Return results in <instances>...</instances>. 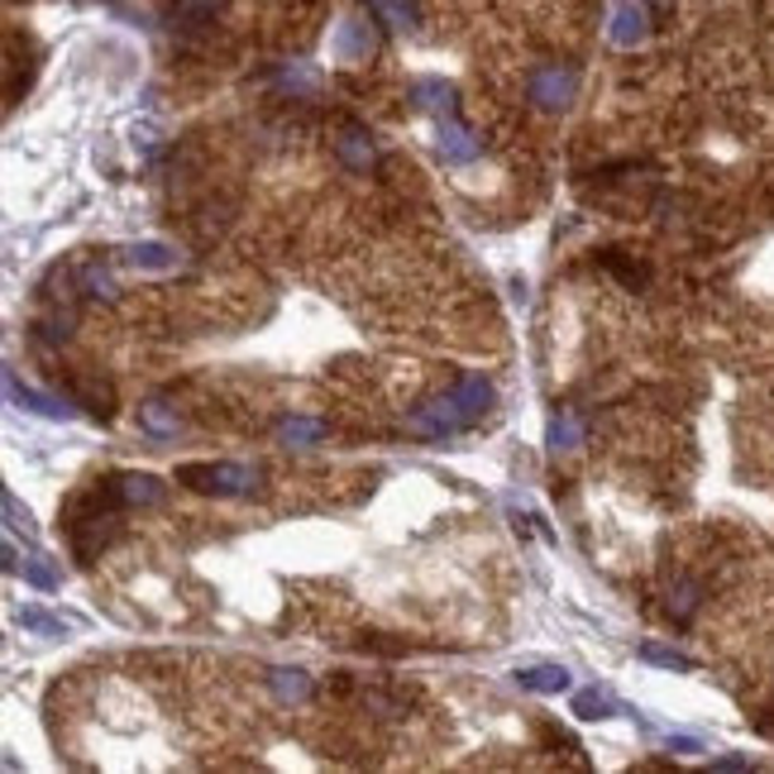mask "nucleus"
<instances>
[{
    "label": "nucleus",
    "instance_id": "obj_1",
    "mask_svg": "<svg viewBox=\"0 0 774 774\" xmlns=\"http://www.w3.org/2000/svg\"><path fill=\"white\" fill-rule=\"evenodd\" d=\"M172 479L182 487H192V493H206V497H249L258 487V469H249V464H178Z\"/></svg>",
    "mask_w": 774,
    "mask_h": 774
},
{
    "label": "nucleus",
    "instance_id": "obj_2",
    "mask_svg": "<svg viewBox=\"0 0 774 774\" xmlns=\"http://www.w3.org/2000/svg\"><path fill=\"white\" fill-rule=\"evenodd\" d=\"M526 96H530V106L545 110V115L569 110L573 96H579V67H569V63H540L536 72H530V82H526Z\"/></svg>",
    "mask_w": 774,
    "mask_h": 774
},
{
    "label": "nucleus",
    "instance_id": "obj_3",
    "mask_svg": "<svg viewBox=\"0 0 774 774\" xmlns=\"http://www.w3.org/2000/svg\"><path fill=\"white\" fill-rule=\"evenodd\" d=\"M469 411L459 407V397L454 393H444V397H430L426 407H416L407 416V430H416L421 440H444V436H459V430H469Z\"/></svg>",
    "mask_w": 774,
    "mask_h": 774
},
{
    "label": "nucleus",
    "instance_id": "obj_4",
    "mask_svg": "<svg viewBox=\"0 0 774 774\" xmlns=\"http://www.w3.org/2000/svg\"><path fill=\"white\" fill-rule=\"evenodd\" d=\"M330 49H335L340 63H368V57L378 53V20H368V14H344L335 24V34H330Z\"/></svg>",
    "mask_w": 774,
    "mask_h": 774
},
{
    "label": "nucleus",
    "instance_id": "obj_5",
    "mask_svg": "<svg viewBox=\"0 0 774 774\" xmlns=\"http://www.w3.org/2000/svg\"><path fill=\"white\" fill-rule=\"evenodd\" d=\"M436 153L444 158V163H454V168H469L473 158L483 153V139L473 135L459 115H444L440 129H436Z\"/></svg>",
    "mask_w": 774,
    "mask_h": 774
},
{
    "label": "nucleus",
    "instance_id": "obj_6",
    "mask_svg": "<svg viewBox=\"0 0 774 774\" xmlns=\"http://www.w3.org/2000/svg\"><path fill=\"white\" fill-rule=\"evenodd\" d=\"M608 39L616 49H641V43L651 39V6H645V0H616Z\"/></svg>",
    "mask_w": 774,
    "mask_h": 774
},
{
    "label": "nucleus",
    "instance_id": "obj_7",
    "mask_svg": "<svg viewBox=\"0 0 774 774\" xmlns=\"http://www.w3.org/2000/svg\"><path fill=\"white\" fill-rule=\"evenodd\" d=\"M6 397L14 401V407L34 411V416H49V421H72V416H77V407H72L67 397L39 393V387H24L20 378H14V368H6Z\"/></svg>",
    "mask_w": 774,
    "mask_h": 774
},
{
    "label": "nucleus",
    "instance_id": "obj_8",
    "mask_svg": "<svg viewBox=\"0 0 774 774\" xmlns=\"http://www.w3.org/2000/svg\"><path fill=\"white\" fill-rule=\"evenodd\" d=\"M512 679H516V688H526V694H545V698L569 694V688H573V674L565 665H522Z\"/></svg>",
    "mask_w": 774,
    "mask_h": 774
},
{
    "label": "nucleus",
    "instance_id": "obj_9",
    "mask_svg": "<svg viewBox=\"0 0 774 774\" xmlns=\"http://www.w3.org/2000/svg\"><path fill=\"white\" fill-rule=\"evenodd\" d=\"M272 436H278V444H287V450H311V444H321L330 436V426L321 416H282Z\"/></svg>",
    "mask_w": 774,
    "mask_h": 774
},
{
    "label": "nucleus",
    "instance_id": "obj_10",
    "mask_svg": "<svg viewBox=\"0 0 774 774\" xmlns=\"http://www.w3.org/2000/svg\"><path fill=\"white\" fill-rule=\"evenodd\" d=\"M450 393L459 397V407L469 411V421H483L487 411H493V401H497V387L483 378V373H464V378H459Z\"/></svg>",
    "mask_w": 774,
    "mask_h": 774
},
{
    "label": "nucleus",
    "instance_id": "obj_11",
    "mask_svg": "<svg viewBox=\"0 0 774 774\" xmlns=\"http://www.w3.org/2000/svg\"><path fill=\"white\" fill-rule=\"evenodd\" d=\"M335 153H340V163L354 168V172H368L373 163H378V143H373V135H368V129H358V125H350L335 139Z\"/></svg>",
    "mask_w": 774,
    "mask_h": 774
},
{
    "label": "nucleus",
    "instance_id": "obj_12",
    "mask_svg": "<svg viewBox=\"0 0 774 774\" xmlns=\"http://www.w3.org/2000/svg\"><path fill=\"white\" fill-rule=\"evenodd\" d=\"M411 106L416 110H430V115H459L454 106V86L450 82H440V77H421V82H411Z\"/></svg>",
    "mask_w": 774,
    "mask_h": 774
},
{
    "label": "nucleus",
    "instance_id": "obj_13",
    "mask_svg": "<svg viewBox=\"0 0 774 774\" xmlns=\"http://www.w3.org/2000/svg\"><path fill=\"white\" fill-rule=\"evenodd\" d=\"M268 688H272V698H278V702H307V698L315 694L311 674H307V669H297V665H278V669H268Z\"/></svg>",
    "mask_w": 774,
    "mask_h": 774
},
{
    "label": "nucleus",
    "instance_id": "obj_14",
    "mask_svg": "<svg viewBox=\"0 0 774 774\" xmlns=\"http://www.w3.org/2000/svg\"><path fill=\"white\" fill-rule=\"evenodd\" d=\"M545 444H550V454H573L583 444V421L569 407H559L550 416V426H545Z\"/></svg>",
    "mask_w": 774,
    "mask_h": 774
},
{
    "label": "nucleus",
    "instance_id": "obj_15",
    "mask_svg": "<svg viewBox=\"0 0 774 774\" xmlns=\"http://www.w3.org/2000/svg\"><path fill=\"white\" fill-rule=\"evenodd\" d=\"M120 502L125 507H158V502H163V479H153V473H120Z\"/></svg>",
    "mask_w": 774,
    "mask_h": 774
},
{
    "label": "nucleus",
    "instance_id": "obj_16",
    "mask_svg": "<svg viewBox=\"0 0 774 774\" xmlns=\"http://www.w3.org/2000/svg\"><path fill=\"white\" fill-rule=\"evenodd\" d=\"M139 426L149 430L153 440H172L182 430V421H178V407H168L163 397H149V401H139Z\"/></svg>",
    "mask_w": 774,
    "mask_h": 774
},
{
    "label": "nucleus",
    "instance_id": "obj_17",
    "mask_svg": "<svg viewBox=\"0 0 774 774\" xmlns=\"http://www.w3.org/2000/svg\"><path fill=\"white\" fill-rule=\"evenodd\" d=\"M125 264L139 272H168V268H178V254L158 239H143V244H129L125 249Z\"/></svg>",
    "mask_w": 774,
    "mask_h": 774
},
{
    "label": "nucleus",
    "instance_id": "obj_18",
    "mask_svg": "<svg viewBox=\"0 0 774 774\" xmlns=\"http://www.w3.org/2000/svg\"><path fill=\"white\" fill-rule=\"evenodd\" d=\"M573 712L583 717V722H602V717H616L622 712V702H616L608 688H579V694H573Z\"/></svg>",
    "mask_w": 774,
    "mask_h": 774
},
{
    "label": "nucleus",
    "instance_id": "obj_19",
    "mask_svg": "<svg viewBox=\"0 0 774 774\" xmlns=\"http://www.w3.org/2000/svg\"><path fill=\"white\" fill-rule=\"evenodd\" d=\"M14 626L34 631V636H63L72 622H67V616H57V612H43V608H20V612H14Z\"/></svg>",
    "mask_w": 774,
    "mask_h": 774
},
{
    "label": "nucleus",
    "instance_id": "obj_20",
    "mask_svg": "<svg viewBox=\"0 0 774 774\" xmlns=\"http://www.w3.org/2000/svg\"><path fill=\"white\" fill-rule=\"evenodd\" d=\"M278 86H282V92H292V96H315V92H321V72L307 67V63H287L278 72Z\"/></svg>",
    "mask_w": 774,
    "mask_h": 774
},
{
    "label": "nucleus",
    "instance_id": "obj_21",
    "mask_svg": "<svg viewBox=\"0 0 774 774\" xmlns=\"http://www.w3.org/2000/svg\"><path fill=\"white\" fill-rule=\"evenodd\" d=\"M24 583L29 588H39V593H57V588H63V573L53 569V559L49 555H34V559H24Z\"/></svg>",
    "mask_w": 774,
    "mask_h": 774
},
{
    "label": "nucleus",
    "instance_id": "obj_22",
    "mask_svg": "<svg viewBox=\"0 0 774 774\" xmlns=\"http://www.w3.org/2000/svg\"><path fill=\"white\" fill-rule=\"evenodd\" d=\"M373 14L387 24V29H416V6L411 0H368Z\"/></svg>",
    "mask_w": 774,
    "mask_h": 774
},
{
    "label": "nucleus",
    "instance_id": "obj_23",
    "mask_svg": "<svg viewBox=\"0 0 774 774\" xmlns=\"http://www.w3.org/2000/svg\"><path fill=\"white\" fill-rule=\"evenodd\" d=\"M641 659L645 665H659V669H674V674L694 669V659H688L684 651H669V645H641Z\"/></svg>",
    "mask_w": 774,
    "mask_h": 774
},
{
    "label": "nucleus",
    "instance_id": "obj_24",
    "mask_svg": "<svg viewBox=\"0 0 774 774\" xmlns=\"http://www.w3.org/2000/svg\"><path fill=\"white\" fill-rule=\"evenodd\" d=\"M0 507H6V522L14 526V530H24V536H34V512H29V507H20V497H14L10 493V487H6V497H0Z\"/></svg>",
    "mask_w": 774,
    "mask_h": 774
},
{
    "label": "nucleus",
    "instance_id": "obj_25",
    "mask_svg": "<svg viewBox=\"0 0 774 774\" xmlns=\"http://www.w3.org/2000/svg\"><path fill=\"white\" fill-rule=\"evenodd\" d=\"M698 593H702L698 583H679V588L669 593V612L679 616V622H688V616H694V608H698Z\"/></svg>",
    "mask_w": 774,
    "mask_h": 774
},
{
    "label": "nucleus",
    "instance_id": "obj_26",
    "mask_svg": "<svg viewBox=\"0 0 774 774\" xmlns=\"http://www.w3.org/2000/svg\"><path fill=\"white\" fill-rule=\"evenodd\" d=\"M82 287H86V297H100V301H110L115 297V278H110V272L106 268H86V278H82Z\"/></svg>",
    "mask_w": 774,
    "mask_h": 774
},
{
    "label": "nucleus",
    "instance_id": "obj_27",
    "mask_svg": "<svg viewBox=\"0 0 774 774\" xmlns=\"http://www.w3.org/2000/svg\"><path fill=\"white\" fill-rule=\"evenodd\" d=\"M221 10H225V0H178L182 20H215Z\"/></svg>",
    "mask_w": 774,
    "mask_h": 774
},
{
    "label": "nucleus",
    "instance_id": "obj_28",
    "mask_svg": "<svg viewBox=\"0 0 774 774\" xmlns=\"http://www.w3.org/2000/svg\"><path fill=\"white\" fill-rule=\"evenodd\" d=\"M665 745H669V751H679V755H698L702 751V741L684 737V731H665Z\"/></svg>",
    "mask_w": 774,
    "mask_h": 774
},
{
    "label": "nucleus",
    "instance_id": "obj_29",
    "mask_svg": "<svg viewBox=\"0 0 774 774\" xmlns=\"http://www.w3.org/2000/svg\"><path fill=\"white\" fill-rule=\"evenodd\" d=\"M712 770H751V760H745V755H717Z\"/></svg>",
    "mask_w": 774,
    "mask_h": 774
},
{
    "label": "nucleus",
    "instance_id": "obj_30",
    "mask_svg": "<svg viewBox=\"0 0 774 774\" xmlns=\"http://www.w3.org/2000/svg\"><path fill=\"white\" fill-rule=\"evenodd\" d=\"M0 555H6V573H20V550H14L10 540H6V550H0Z\"/></svg>",
    "mask_w": 774,
    "mask_h": 774
},
{
    "label": "nucleus",
    "instance_id": "obj_31",
    "mask_svg": "<svg viewBox=\"0 0 774 774\" xmlns=\"http://www.w3.org/2000/svg\"><path fill=\"white\" fill-rule=\"evenodd\" d=\"M651 6H655V10H669V6H674V0H651Z\"/></svg>",
    "mask_w": 774,
    "mask_h": 774
}]
</instances>
